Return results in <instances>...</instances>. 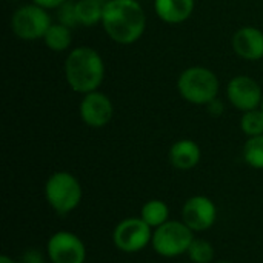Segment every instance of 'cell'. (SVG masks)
I'll return each mask as SVG.
<instances>
[{
    "instance_id": "6da1fadb",
    "label": "cell",
    "mask_w": 263,
    "mask_h": 263,
    "mask_svg": "<svg viewBox=\"0 0 263 263\" xmlns=\"http://www.w3.org/2000/svg\"><path fill=\"white\" fill-rule=\"evenodd\" d=\"M103 28L111 40L120 45L137 42L146 28V15L136 0H108L102 17Z\"/></svg>"
},
{
    "instance_id": "7a4b0ae2",
    "label": "cell",
    "mask_w": 263,
    "mask_h": 263,
    "mask_svg": "<svg viewBox=\"0 0 263 263\" xmlns=\"http://www.w3.org/2000/svg\"><path fill=\"white\" fill-rule=\"evenodd\" d=\"M66 82L76 92L88 94L97 91L105 77V65L100 54L89 46L72 49L65 62Z\"/></svg>"
},
{
    "instance_id": "3957f363",
    "label": "cell",
    "mask_w": 263,
    "mask_h": 263,
    "mask_svg": "<svg viewBox=\"0 0 263 263\" xmlns=\"http://www.w3.org/2000/svg\"><path fill=\"white\" fill-rule=\"evenodd\" d=\"M177 88L180 96L193 105H208L219 94L217 76L203 66H193L185 69L179 80Z\"/></svg>"
},
{
    "instance_id": "277c9868",
    "label": "cell",
    "mask_w": 263,
    "mask_h": 263,
    "mask_svg": "<svg viewBox=\"0 0 263 263\" xmlns=\"http://www.w3.org/2000/svg\"><path fill=\"white\" fill-rule=\"evenodd\" d=\"M45 199L54 213L66 216L79 206L82 200V186L72 174L59 171L46 180Z\"/></svg>"
},
{
    "instance_id": "5b68a950",
    "label": "cell",
    "mask_w": 263,
    "mask_h": 263,
    "mask_svg": "<svg viewBox=\"0 0 263 263\" xmlns=\"http://www.w3.org/2000/svg\"><path fill=\"white\" fill-rule=\"evenodd\" d=\"M194 239V231L183 220H168L156 228L151 245L159 256L171 259L188 253Z\"/></svg>"
},
{
    "instance_id": "8992f818",
    "label": "cell",
    "mask_w": 263,
    "mask_h": 263,
    "mask_svg": "<svg viewBox=\"0 0 263 263\" xmlns=\"http://www.w3.org/2000/svg\"><path fill=\"white\" fill-rule=\"evenodd\" d=\"M51 26V18L45 8L39 5H25L18 8L12 18L11 28L14 34L22 40H37L43 39Z\"/></svg>"
},
{
    "instance_id": "52a82bcc",
    "label": "cell",
    "mask_w": 263,
    "mask_h": 263,
    "mask_svg": "<svg viewBox=\"0 0 263 263\" xmlns=\"http://www.w3.org/2000/svg\"><path fill=\"white\" fill-rule=\"evenodd\" d=\"M151 227L142 217L123 219L112 233V240L117 250L122 253H139L151 242Z\"/></svg>"
},
{
    "instance_id": "ba28073f",
    "label": "cell",
    "mask_w": 263,
    "mask_h": 263,
    "mask_svg": "<svg viewBox=\"0 0 263 263\" xmlns=\"http://www.w3.org/2000/svg\"><path fill=\"white\" fill-rule=\"evenodd\" d=\"M46 253L52 263H85L86 247L79 236L69 231H59L49 237Z\"/></svg>"
},
{
    "instance_id": "9c48e42d",
    "label": "cell",
    "mask_w": 263,
    "mask_h": 263,
    "mask_svg": "<svg viewBox=\"0 0 263 263\" xmlns=\"http://www.w3.org/2000/svg\"><path fill=\"white\" fill-rule=\"evenodd\" d=\"M217 219V208L206 196H194L188 199L182 208V220L194 231L203 233L210 230Z\"/></svg>"
},
{
    "instance_id": "30bf717a",
    "label": "cell",
    "mask_w": 263,
    "mask_h": 263,
    "mask_svg": "<svg viewBox=\"0 0 263 263\" xmlns=\"http://www.w3.org/2000/svg\"><path fill=\"white\" fill-rule=\"evenodd\" d=\"M227 96L230 102L243 112L259 108V105H262L263 100L260 85L248 76L234 77L228 83Z\"/></svg>"
},
{
    "instance_id": "8fae6325",
    "label": "cell",
    "mask_w": 263,
    "mask_h": 263,
    "mask_svg": "<svg viewBox=\"0 0 263 263\" xmlns=\"http://www.w3.org/2000/svg\"><path fill=\"white\" fill-rule=\"evenodd\" d=\"M114 106L108 96L99 91L85 94L80 103V117L85 125L91 128H102L112 119Z\"/></svg>"
},
{
    "instance_id": "7c38bea8",
    "label": "cell",
    "mask_w": 263,
    "mask_h": 263,
    "mask_svg": "<svg viewBox=\"0 0 263 263\" xmlns=\"http://www.w3.org/2000/svg\"><path fill=\"white\" fill-rule=\"evenodd\" d=\"M233 48L237 55L247 60H259L263 57V32L257 28H240L233 37Z\"/></svg>"
},
{
    "instance_id": "4fadbf2b",
    "label": "cell",
    "mask_w": 263,
    "mask_h": 263,
    "mask_svg": "<svg viewBox=\"0 0 263 263\" xmlns=\"http://www.w3.org/2000/svg\"><path fill=\"white\" fill-rule=\"evenodd\" d=\"M200 156L202 154H200L199 145L190 139H183V140L176 142L170 148L168 159H170V163L176 170L188 171L197 166V163L200 162Z\"/></svg>"
},
{
    "instance_id": "5bb4252c",
    "label": "cell",
    "mask_w": 263,
    "mask_h": 263,
    "mask_svg": "<svg viewBox=\"0 0 263 263\" xmlns=\"http://www.w3.org/2000/svg\"><path fill=\"white\" fill-rule=\"evenodd\" d=\"M157 15L171 25H177L190 18L194 11V0H154Z\"/></svg>"
},
{
    "instance_id": "9a60e30c",
    "label": "cell",
    "mask_w": 263,
    "mask_h": 263,
    "mask_svg": "<svg viewBox=\"0 0 263 263\" xmlns=\"http://www.w3.org/2000/svg\"><path fill=\"white\" fill-rule=\"evenodd\" d=\"M76 5L77 23L85 26H94L97 22H102L105 3L100 0H79Z\"/></svg>"
},
{
    "instance_id": "2e32d148",
    "label": "cell",
    "mask_w": 263,
    "mask_h": 263,
    "mask_svg": "<svg viewBox=\"0 0 263 263\" xmlns=\"http://www.w3.org/2000/svg\"><path fill=\"white\" fill-rule=\"evenodd\" d=\"M140 217L151 227V228H159L160 225L168 222L170 217V208L163 200L153 199L148 200L140 211Z\"/></svg>"
},
{
    "instance_id": "e0dca14e",
    "label": "cell",
    "mask_w": 263,
    "mask_h": 263,
    "mask_svg": "<svg viewBox=\"0 0 263 263\" xmlns=\"http://www.w3.org/2000/svg\"><path fill=\"white\" fill-rule=\"evenodd\" d=\"M45 45L55 51V52H60V51H65L69 48L71 42H72V35H71V29L69 26L63 25V23H55V25H51L49 29L46 31L45 37Z\"/></svg>"
},
{
    "instance_id": "ac0fdd59",
    "label": "cell",
    "mask_w": 263,
    "mask_h": 263,
    "mask_svg": "<svg viewBox=\"0 0 263 263\" xmlns=\"http://www.w3.org/2000/svg\"><path fill=\"white\" fill-rule=\"evenodd\" d=\"M243 159L250 166L263 170V134L250 137L247 140L243 146Z\"/></svg>"
},
{
    "instance_id": "d6986e66",
    "label": "cell",
    "mask_w": 263,
    "mask_h": 263,
    "mask_svg": "<svg viewBox=\"0 0 263 263\" xmlns=\"http://www.w3.org/2000/svg\"><path fill=\"white\" fill-rule=\"evenodd\" d=\"M240 128L242 131L250 136H262L263 134V109L256 108L251 111H245L240 119Z\"/></svg>"
},
{
    "instance_id": "ffe728a7",
    "label": "cell",
    "mask_w": 263,
    "mask_h": 263,
    "mask_svg": "<svg viewBox=\"0 0 263 263\" xmlns=\"http://www.w3.org/2000/svg\"><path fill=\"white\" fill-rule=\"evenodd\" d=\"M188 256L193 263H211L214 259V248L205 239H194L188 250Z\"/></svg>"
},
{
    "instance_id": "44dd1931",
    "label": "cell",
    "mask_w": 263,
    "mask_h": 263,
    "mask_svg": "<svg viewBox=\"0 0 263 263\" xmlns=\"http://www.w3.org/2000/svg\"><path fill=\"white\" fill-rule=\"evenodd\" d=\"M59 20H60V23H63L66 26H74V23H77L76 5H72L69 2H65L59 9Z\"/></svg>"
},
{
    "instance_id": "7402d4cb",
    "label": "cell",
    "mask_w": 263,
    "mask_h": 263,
    "mask_svg": "<svg viewBox=\"0 0 263 263\" xmlns=\"http://www.w3.org/2000/svg\"><path fill=\"white\" fill-rule=\"evenodd\" d=\"M20 263H43V256L40 251L37 250H28L22 259H20Z\"/></svg>"
},
{
    "instance_id": "603a6c76",
    "label": "cell",
    "mask_w": 263,
    "mask_h": 263,
    "mask_svg": "<svg viewBox=\"0 0 263 263\" xmlns=\"http://www.w3.org/2000/svg\"><path fill=\"white\" fill-rule=\"evenodd\" d=\"M65 2L68 0H34L35 5L45 8V9H52V8H60Z\"/></svg>"
},
{
    "instance_id": "cb8c5ba5",
    "label": "cell",
    "mask_w": 263,
    "mask_h": 263,
    "mask_svg": "<svg viewBox=\"0 0 263 263\" xmlns=\"http://www.w3.org/2000/svg\"><path fill=\"white\" fill-rule=\"evenodd\" d=\"M206 106H208V112L213 114V116H220L223 112V103L220 100H217V99L210 102Z\"/></svg>"
},
{
    "instance_id": "d4e9b609",
    "label": "cell",
    "mask_w": 263,
    "mask_h": 263,
    "mask_svg": "<svg viewBox=\"0 0 263 263\" xmlns=\"http://www.w3.org/2000/svg\"><path fill=\"white\" fill-rule=\"evenodd\" d=\"M0 263H17L15 260H12L9 256H6V254H3L2 257H0Z\"/></svg>"
},
{
    "instance_id": "484cf974",
    "label": "cell",
    "mask_w": 263,
    "mask_h": 263,
    "mask_svg": "<svg viewBox=\"0 0 263 263\" xmlns=\"http://www.w3.org/2000/svg\"><path fill=\"white\" fill-rule=\"evenodd\" d=\"M217 263H231V262H227V260H220V262H217Z\"/></svg>"
},
{
    "instance_id": "4316f807",
    "label": "cell",
    "mask_w": 263,
    "mask_h": 263,
    "mask_svg": "<svg viewBox=\"0 0 263 263\" xmlns=\"http://www.w3.org/2000/svg\"><path fill=\"white\" fill-rule=\"evenodd\" d=\"M260 106H262V109H263V100H262V105H260Z\"/></svg>"
}]
</instances>
